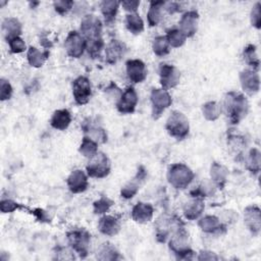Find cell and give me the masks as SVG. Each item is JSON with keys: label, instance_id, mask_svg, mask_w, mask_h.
<instances>
[{"label": "cell", "instance_id": "1", "mask_svg": "<svg viewBox=\"0 0 261 261\" xmlns=\"http://www.w3.org/2000/svg\"><path fill=\"white\" fill-rule=\"evenodd\" d=\"M224 113L230 124H238L248 114L249 102L242 93L230 91L225 94L223 100Z\"/></svg>", "mask_w": 261, "mask_h": 261}, {"label": "cell", "instance_id": "2", "mask_svg": "<svg viewBox=\"0 0 261 261\" xmlns=\"http://www.w3.org/2000/svg\"><path fill=\"white\" fill-rule=\"evenodd\" d=\"M189 232L184 226V222L178 224L173 230V234L169 240L168 247L177 259L190 260L194 257V251L189 245Z\"/></svg>", "mask_w": 261, "mask_h": 261}, {"label": "cell", "instance_id": "3", "mask_svg": "<svg viewBox=\"0 0 261 261\" xmlns=\"http://www.w3.org/2000/svg\"><path fill=\"white\" fill-rule=\"evenodd\" d=\"M194 178L193 170L184 163H174L168 167L167 180L177 190H184Z\"/></svg>", "mask_w": 261, "mask_h": 261}, {"label": "cell", "instance_id": "4", "mask_svg": "<svg viewBox=\"0 0 261 261\" xmlns=\"http://www.w3.org/2000/svg\"><path fill=\"white\" fill-rule=\"evenodd\" d=\"M165 129L170 137H173L176 140H182L190 132L189 119L182 112L174 110L166 120Z\"/></svg>", "mask_w": 261, "mask_h": 261}, {"label": "cell", "instance_id": "5", "mask_svg": "<svg viewBox=\"0 0 261 261\" xmlns=\"http://www.w3.org/2000/svg\"><path fill=\"white\" fill-rule=\"evenodd\" d=\"M67 242L71 249L81 257L86 258L89 254L91 234L85 228H73L66 233Z\"/></svg>", "mask_w": 261, "mask_h": 261}, {"label": "cell", "instance_id": "6", "mask_svg": "<svg viewBox=\"0 0 261 261\" xmlns=\"http://www.w3.org/2000/svg\"><path fill=\"white\" fill-rule=\"evenodd\" d=\"M87 174L93 178L106 177L111 169V164L108 156L103 152H98L91 158L86 166Z\"/></svg>", "mask_w": 261, "mask_h": 261}, {"label": "cell", "instance_id": "7", "mask_svg": "<svg viewBox=\"0 0 261 261\" xmlns=\"http://www.w3.org/2000/svg\"><path fill=\"white\" fill-rule=\"evenodd\" d=\"M81 33L86 42L102 39L101 20L94 14L86 15L81 22Z\"/></svg>", "mask_w": 261, "mask_h": 261}, {"label": "cell", "instance_id": "8", "mask_svg": "<svg viewBox=\"0 0 261 261\" xmlns=\"http://www.w3.org/2000/svg\"><path fill=\"white\" fill-rule=\"evenodd\" d=\"M151 104H152V117L158 119L166 108H168L172 99L167 90L164 89H153L151 92Z\"/></svg>", "mask_w": 261, "mask_h": 261}, {"label": "cell", "instance_id": "9", "mask_svg": "<svg viewBox=\"0 0 261 261\" xmlns=\"http://www.w3.org/2000/svg\"><path fill=\"white\" fill-rule=\"evenodd\" d=\"M72 96L76 104H87L92 96V87L87 76L80 75L72 83Z\"/></svg>", "mask_w": 261, "mask_h": 261}, {"label": "cell", "instance_id": "10", "mask_svg": "<svg viewBox=\"0 0 261 261\" xmlns=\"http://www.w3.org/2000/svg\"><path fill=\"white\" fill-rule=\"evenodd\" d=\"M66 53L73 58H80L86 50V40L76 31H70L64 41Z\"/></svg>", "mask_w": 261, "mask_h": 261}, {"label": "cell", "instance_id": "11", "mask_svg": "<svg viewBox=\"0 0 261 261\" xmlns=\"http://www.w3.org/2000/svg\"><path fill=\"white\" fill-rule=\"evenodd\" d=\"M159 76L162 89L168 90L179 84L180 72L174 65L162 63L159 66Z\"/></svg>", "mask_w": 261, "mask_h": 261}, {"label": "cell", "instance_id": "12", "mask_svg": "<svg viewBox=\"0 0 261 261\" xmlns=\"http://www.w3.org/2000/svg\"><path fill=\"white\" fill-rule=\"evenodd\" d=\"M138 95L134 87H127L116 101V108L121 114H130L136 110Z\"/></svg>", "mask_w": 261, "mask_h": 261}, {"label": "cell", "instance_id": "13", "mask_svg": "<svg viewBox=\"0 0 261 261\" xmlns=\"http://www.w3.org/2000/svg\"><path fill=\"white\" fill-rule=\"evenodd\" d=\"M181 222L180 218L176 216L168 217L166 215H161L156 221V240L159 243H165L172 230V227H175Z\"/></svg>", "mask_w": 261, "mask_h": 261}, {"label": "cell", "instance_id": "14", "mask_svg": "<svg viewBox=\"0 0 261 261\" xmlns=\"http://www.w3.org/2000/svg\"><path fill=\"white\" fill-rule=\"evenodd\" d=\"M240 83L243 91L250 96L258 93L260 89L259 74L252 69H244L240 72Z\"/></svg>", "mask_w": 261, "mask_h": 261}, {"label": "cell", "instance_id": "15", "mask_svg": "<svg viewBox=\"0 0 261 261\" xmlns=\"http://www.w3.org/2000/svg\"><path fill=\"white\" fill-rule=\"evenodd\" d=\"M126 74L134 84L142 83L147 77L146 64L141 59H128L125 62Z\"/></svg>", "mask_w": 261, "mask_h": 261}, {"label": "cell", "instance_id": "16", "mask_svg": "<svg viewBox=\"0 0 261 261\" xmlns=\"http://www.w3.org/2000/svg\"><path fill=\"white\" fill-rule=\"evenodd\" d=\"M244 221L246 226L254 236H258L261 228V211L256 205L247 206L244 210Z\"/></svg>", "mask_w": 261, "mask_h": 261}, {"label": "cell", "instance_id": "17", "mask_svg": "<svg viewBox=\"0 0 261 261\" xmlns=\"http://www.w3.org/2000/svg\"><path fill=\"white\" fill-rule=\"evenodd\" d=\"M147 177V169L145 168V166L140 165L138 167V171L137 174L135 175V177L133 178V180L128 181L120 191V196L123 199H132L139 191L141 185L143 184V181L146 179Z\"/></svg>", "mask_w": 261, "mask_h": 261}, {"label": "cell", "instance_id": "18", "mask_svg": "<svg viewBox=\"0 0 261 261\" xmlns=\"http://www.w3.org/2000/svg\"><path fill=\"white\" fill-rule=\"evenodd\" d=\"M199 23V13L196 10H190L185 12L179 20V30L187 37H193L197 30Z\"/></svg>", "mask_w": 261, "mask_h": 261}, {"label": "cell", "instance_id": "19", "mask_svg": "<svg viewBox=\"0 0 261 261\" xmlns=\"http://www.w3.org/2000/svg\"><path fill=\"white\" fill-rule=\"evenodd\" d=\"M67 187L69 191L73 194H80L87 190L88 188V176L82 169H75L70 172L66 179Z\"/></svg>", "mask_w": 261, "mask_h": 261}, {"label": "cell", "instance_id": "20", "mask_svg": "<svg viewBox=\"0 0 261 261\" xmlns=\"http://www.w3.org/2000/svg\"><path fill=\"white\" fill-rule=\"evenodd\" d=\"M126 45L116 39L111 40L105 49L106 62L109 64L116 63L119 59H121L126 52Z\"/></svg>", "mask_w": 261, "mask_h": 261}, {"label": "cell", "instance_id": "21", "mask_svg": "<svg viewBox=\"0 0 261 261\" xmlns=\"http://www.w3.org/2000/svg\"><path fill=\"white\" fill-rule=\"evenodd\" d=\"M82 129L86 136L90 137L97 143H105L107 141V134L106 130L92 121L91 118H86L82 123Z\"/></svg>", "mask_w": 261, "mask_h": 261}, {"label": "cell", "instance_id": "22", "mask_svg": "<svg viewBox=\"0 0 261 261\" xmlns=\"http://www.w3.org/2000/svg\"><path fill=\"white\" fill-rule=\"evenodd\" d=\"M153 213L154 208L150 203L139 202L133 207L130 215L134 221L143 224L149 222L152 219Z\"/></svg>", "mask_w": 261, "mask_h": 261}, {"label": "cell", "instance_id": "23", "mask_svg": "<svg viewBox=\"0 0 261 261\" xmlns=\"http://www.w3.org/2000/svg\"><path fill=\"white\" fill-rule=\"evenodd\" d=\"M205 209V204L202 198L192 197L191 200L185 203L182 207L184 215L189 220L198 219Z\"/></svg>", "mask_w": 261, "mask_h": 261}, {"label": "cell", "instance_id": "24", "mask_svg": "<svg viewBox=\"0 0 261 261\" xmlns=\"http://www.w3.org/2000/svg\"><path fill=\"white\" fill-rule=\"evenodd\" d=\"M98 229L101 233L112 237L119 232L120 221L117 217L112 215H103L98 222Z\"/></svg>", "mask_w": 261, "mask_h": 261}, {"label": "cell", "instance_id": "25", "mask_svg": "<svg viewBox=\"0 0 261 261\" xmlns=\"http://www.w3.org/2000/svg\"><path fill=\"white\" fill-rule=\"evenodd\" d=\"M198 226L202 231L207 233H221L225 230L224 225L220 222L219 218L214 215H206L198 221Z\"/></svg>", "mask_w": 261, "mask_h": 261}, {"label": "cell", "instance_id": "26", "mask_svg": "<svg viewBox=\"0 0 261 261\" xmlns=\"http://www.w3.org/2000/svg\"><path fill=\"white\" fill-rule=\"evenodd\" d=\"M210 176L215 187L222 190L227 181L228 169L221 163L213 162L210 167Z\"/></svg>", "mask_w": 261, "mask_h": 261}, {"label": "cell", "instance_id": "27", "mask_svg": "<svg viewBox=\"0 0 261 261\" xmlns=\"http://www.w3.org/2000/svg\"><path fill=\"white\" fill-rule=\"evenodd\" d=\"M2 33L6 41L15 38L20 37L22 32V25L21 22L15 18V17H7L2 22Z\"/></svg>", "mask_w": 261, "mask_h": 261}, {"label": "cell", "instance_id": "28", "mask_svg": "<svg viewBox=\"0 0 261 261\" xmlns=\"http://www.w3.org/2000/svg\"><path fill=\"white\" fill-rule=\"evenodd\" d=\"M70 122H71V114L67 109L56 110L50 119L51 126L58 130L66 129L69 126Z\"/></svg>", "mask_w": 261, "mask_h": 261}, {"label": "cell", "instance_id": "29", "mask_svg": "<svg viewBox=\"0 0 261 261\" xmlns=\"http://www.w3.org/2000/svg\"><path fill=\"white\" fill-rule=\"evenodd\" d=\"M119 5L120 2L116 0H104L101 2V13L106 24L111 25L115 21Z\"/></svg>", "mask_w": 261, "mask_h": 261}, {"label": "cell", "instance_id": "30", "mask_svg": "<svg viewBox=\"0 0 261 261\" xmlns=\"http://www.w3.org/2000/svg\"><path fill=\"white\" fill-rule=\"evenodd\" d=\"M49 51L45 50V51H40L39 49H37L36 47L31 46L28 49L27 52V58H28V62L31 66L39 68L41 66H43V64L46 62V60L49 57Z\"/></svg>", "mask_w": 261, "mask_h": 261}, {"label": "cell", "instance_id": "31", "mask_svg": "<svg viewBox=\"0 0 261 261\" xmlns=\"http://www.w3.org/2000/svg\"><path fill=\"white\" fill-rule=\"evenodd\" d=\"M165 6L164 1H151L147 13V19L150 27L157 25L162 18V9Z\"/></svg>", "mask_w": 261, "mask_h": 261}, {"label": "cell", "instance_id": "32", "mask_svg": "<svg viewBox=\"0 0 261 261\" xmlns=\"http://www.w3.org/2000/svg\"><path fill=\"white\" fill-rule=\"evenodd\" d=\"M125 27L133 35H139L144 31V21L139 13H127L125 16Z\"/></svg>", "mask_w": 261, "mask_h": 261}, {"label": "cell", "instance_id": "33", "mask_svg": "<svg viewBox=\"0 0 261 261\" xmlns=\"http://www.w3.org/2000/svg\"><path fill=\"white\" fill-rule=\"evenodd\" d=\"M243 58L245 62L252 68V70L257 71L260 67V60L256 52V46L253 44H248L243 51Z\"/></svg>", "mask_w": 261, "mask_h": 261}, {"label": "cell", "instance_id": "34", "mask_svg": "<svg viewBox=\"0 0 261 261\" xmlns=\"http://www.w3.org/2000/svg\"><path fill=\"white\" fill-rule=\"evenodd\" d=\"M97 258L99 260H117L120 258V256H119V252L117 251V249L114 247L113 244L109 242H105L100 246L98 250Z\"/></svg>", "mask_w": 261, "mask_h": 261}, {"label": "cell", "instance_id": "35", "mask_svg": "<svg viewBox=\"0 0 261 261\" xmlns=\"http://www.w3.org/2000/svg\"><path fill=\"white\" fill-rule=\"evenodd\" d=\"M79 152L87 158H92L98 153V143L88 136H85L79 147Z\"/></svg>", "mask_w": 261, "mask_h": 261}, {"label": "cell", "instance_id": "36", "mask_svg": "<svg viewBox=\"0 0 261 261\" xmlns=\"http://www.w3.org/2000/svg\"><path fill=\"white\" fill-rule=\"evenodd\" d=\"M260 164H261L260 151L257 148L251 149L247 156V162H246L247 169L253 174H258L260 171Z\"/></svg>", "mask_w": 261, "mask_h": 261}, {"label": "cell", "instance_id": "37", "mask_svg": "<svg viewBox=\"0 0 261 261\" xmlns=\"http://www.w3.org/2000/svg\"><path fill=\"white\" fill-rule=\"evenodd\" d=\"M202 113L205 119L209 121L216 120L221 113V106L215 101H208L202 106Z\"/></svg>", "mask_w": 261, "mask_h": 261}, {"label": "cell", "instance_id": "38", "mask_svg": "<svg viewBox=\"0 0 261 261\" xmlns=\"http://www.w3.org/2000/svg\"><path fill=\"white\" fill-rule=\"evenodd\" d=\"M169 47H170V45L168 43L166 36H158L153 40L152 49H153V52L157 56L162 57V56L167 55L170 51Z\"/></svg>", "mask_w": 261, "mask_h": 261}, {"label": "cell", "instance_id": "39", "mask_svg": "<svg viewBox=\"0 0 261 261\" xmlns=\"http://www.w3.org/2000/svg\"><path fill=\"white\" fill-rule=\"evenodd\" d=\"M166 38L168 40L170 47H173V48L181 47L187 40V37L182 34V32L179 29H175V28L167 30Z\"/></svg>", "mask_w": 261, "mask_h": 261}, {"label": "cell", "instance_id": "40", "mask_svg": "<svg viewBox=\"0 0 261 261\" xmlns=\"http://www.w3.org/2000/svg\"><path fill=\"white\" fill-rule=\"evenodd\" d=\"M113 204V200H111L107 196H102L100 199L93 203V211L95 214H104L110 209Z\"/></svg>", "mask_w": 261, "mask_h": 261}, {"label": "cell", "instance_id": "41", "mask_svg": "<svg viewBox=\"0 0 261 261\" xmlns=\"http://www.w3.org/2000/svg\"><path fill=\"white\" fill-rule=\"evenodd\" d=\"M103 48H104V41H103V39L86 42V50L88 51L89 55L92 58L99 57Z\"/></svg>", "mask_w": 261, "mask_h": 261}, {"label": "cell", "instance_id": "42", "mask_svg": "<svg viewBox=\"0 0 261 261\" xmlns=\"http://www.w3.org/2000/svg\"><path fill=\"white\" fill-rule=\"evenodd\" d=\"M214 187H215L214 184L204 182V184L200 185L198 188L191 191V195H192V197H199V198L203 199V198L214 193V191H215Z\"/></svg>", "mask_w": 261, "mask_h": 261}, {"label": "cell", "instance_id": "43", "mask_svg": "<svg viewBox=\"0 0 261 261\" xmlns=\"http://www.w3.org/2000/svg\"><path fill=\"white\" fill-rule=\"evenodd\" d=\"M7 43H8L10 52L14 53V54L21 53V52H23L27 49V45H25L24 41L20 37L12 38V39L8 40Z\"/></svg>", "mask_w": 261, "mask_h": 261}, {"label": "cell", "instance_id": "44", "mask_svg": "<svg viewBox=\"0 0 261 261\" xmlns=\"http://www.w3.org/2000/svg\"><path fill=\"white\" fill-rule=\"evenodd\" d=\"M73 5L74 3L71 0H60V1H55L53 3L55 11L60 15L66 14L73 7Z\"/></svg>", "mask_w": 261, "mask_h": 261}, {"label": "cell", "instance_id": "45", "mask_svg": "<svg viewBox=\"0 0 261 261\" xmlns=\"http://www.w3.org/2000/svg\"><path fill=\"white\" fill-rule=\"evenodd\" d=\"M251 23L256 29L261 28V3L257 2L251 10Z\"/></svg>", "mask_w": 261, "mask_h": 261}, {"label": "cell", "instance_id": "46", "mask_svg": "<svg viewBox=\"0 0 261 261\" xmlns=\"http://www.w3.org/2000/svg\"><path fill=\"white\" fill-rule=\"evenodd\" d=\"M12 87L10 83L4 79H1L0 81V100L5 101L9 100L12 96Z\"/></svg>", "mask_w": 261, "mask_h": 261}, {"label": "cell", "instance_id": "47", "mask_svg": "<svg viewBox=\"0 0 261 261\" xmlns=\"http://www.w3.org/2000/svg\"><path fill=\"white\" fill-rule=\"evenodd\" d=\"M19 208H23V206H21L20 204L16 203L15 201H13L11 199H2L1 200L0 209L3 213H10Z\"/></svg>", "mask_w": 261, "mask_h": 261}, {"label": "cell", "instance_id": "48", "mask_svg": "<svg viewBox=\"0 0 261 261\" xmlns=\"http://www.w3.org/2000/svg\"><path fill=\"white\" fill-rule=\"evenodd\" d=\"M120 5L128 13H136L138 7L140 6V1L138 0H125L120 2Z\"/></svg>", "mask_w": 261, "mask_h": 261}, {"label": "cell", "instance_id": "49", "mask_svg": "<svg viewBox=\"0 0 261 261\" xmlns=\"http://www.w3.org/2000/svg\"><path fill=\"white\" fill-rule=\"evenodd\" d=\"M32 214L35 215V217L41 221V222H50V218L48 217L47 213L43 210V209H40V208H36V209H33L32 210Z\"/></svg>", "mask_w": 261, "mask_h": 261}, {"label": "cell", "instance_id": "50", "mask_svg": "<svg viewBox=\"0 0 261 261\" xmlns=\"http://www.w3.org/2000/svg\"><path fill=\"white\" fill-rule=\"evenodd\" d=\"M198 260H218V256L211 251L203 250L199 253V256L197 257Z\"/></svg>", "mask_w": 261, "mask_h": 261}, {"label": "cell", "instance_id": "51", "mask_svg": "<svg viewBox=\"0 0 261 261\" xmlns=\"http://www.w3.org/2000/svg\"><path fill=\"white\" fill-rule=\"evenodd\" d=\"M165 9L168 11V13H174V12H177L180 10L179 8V5L175 2H169V3H165Z\"/></svg>", "mask_w": 261, "mask_h": 261}]
</instances>
